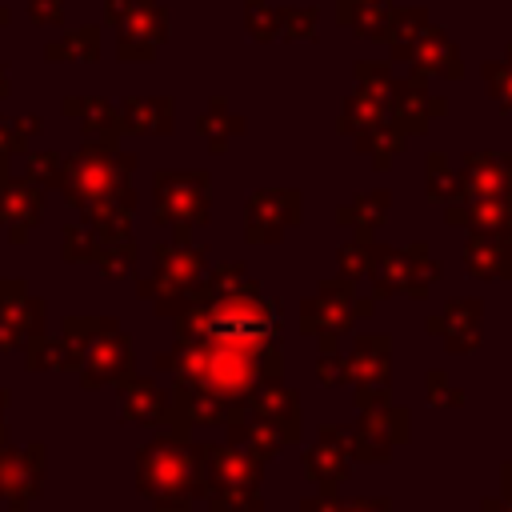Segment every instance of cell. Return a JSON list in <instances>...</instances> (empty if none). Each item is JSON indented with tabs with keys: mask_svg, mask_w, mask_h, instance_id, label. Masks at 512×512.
I'll list each match as a JSON object with an SVG mask.
<instances>
[{
	"mask_svg": "<svg viewBox=\"0 0 512 512\" xmlns=\"http://www.w3.org/2000/svg\"><path fill=\"white\" fill-rule=\"evenodd\" d=\"M132 168V152H120L116 144H84L72 156H64L60 192L100 232H128V220L136 212V192L128 184Z\"/></svg>",
	"mask_w": 512,
	"mask_h": 512,
	"instance_id": "6da1fadb",
	"label": "cell"
},
{
	"mask_svg": "<svg viewBox=\"0 0 512 512\" xmlns=\"http://www.w3.org/2000/svg\"><path fill=\"white\" fill-rule=\"evenodd\" d=\"M336 512H392V500L388 496H376V500H352V504H336Z\"/></svg>",
	"mask_w": 512,
	"mask_h": 512,
	"instance_id": "681fc988",
	"label": "cell"
},
{
	"mask_svg": "<svg viewBox=\"0 0 512 512\" xmlns=\"http://www.w3.org/2000/svg\"><path fill=\"white\" fill-rule=\"evenodd\" d=\"M40 132V120L36 116H24V120H0V156L8 152H24L28 136Z\"/></svg>",
	"mask_w": 512,
	"mask_h": 512,
	"instance_id": "60d3db41",
	"label": "cell"
},
{
	"mask_svg": "<svg viewBox=\"0 0 512 512\" xmlns=\"http://www.w3.org/2000/svg\"><path fill=\"white\" fill-rule=\"evenodd\" d=\"M336 504H340L336 488H320L316 496H308V500L300 504V512H336Z\"/></svg>",
	"mask_w": 512,
	"mask_h": 512,
	"instance_id": "c3c4849f",
	"label": "cell"
},
{
	"mask_svg": "<svg viewBox=\"0 0 512 512\" xmlns=\"http://www.w3.org/2000/svg\"><path fill=\"white\" fill-rule=\"evenodd\" d=\"M8 408V388H0V412Z\"/></svg>",
	"mask_w": 512,
	"mask_h": 512,
	"instance_id": "9f6ffc18",
	"label": "cell"
},
{
	"mask_svg": "<svg viewBox=\"0 0 512 512\" xmlns=\"http://www.w3.org/2000/svg\"><path fill=\"white\" fill-rule=\"evenodd\" d=\"M508 280H512V268H508Z\"/></svg>",
	"mask_w": 512,
	"mask_h": 512,
	"instance_id": "680465c9",
	"label": "cell"
},
{
	"mask_svg": "<svg viewBox=\"0 0 512 512\" xmlns=\"http://www.w3.org/2000/svg\"><path fill=\"white\" fill-rule=\"evenodd\" d=\"M336 128H340L344 136H352L356 152H364L376 172H384V168L404 152V140H408V136L396 128L392 108L376 104V100L364 96V92H348V96H344Z\"/></svg>",
	"mask_w": 512,
	"mask_h": 512,
	"instance_id": "8992f818",
	"label": "cell"
},
{
	"mask_svg": "<svg viewBox=\"0 0 512 512\" xmlns=\"http://www.w3.org/2000/svg\"><path fill=\"white\" fill-rule=\"evenodd\" d=\"M460 176H464V196H508L512 192V148L464 152Z\"/></svg>",
	"mask_w": 512,
	"mask_h": 512,
	"instance_id": "44dd1931",
	"label": "cell"
},
{
	"mask_svg": "<svg viewBox=\"0 0 512 512\" xmlns=\"http://www.w3.org/2000/svg\"><path fill=\"white\" fill-rule=\"evenodd\" d=\"M12 84H8V64H0V96H8Z\"/></svg>",
	"mask_w": 512,
	"mask_h": 512,
	"instance_id": "f5cc1de1",
	"label": "cell"
},
{
	"mask_svg": "<svg viewBox=\"0 0 512 512\" xmlns=\"http://www.w3.org/2000/svg\"><path fill=\"white\" fill-rule=\"evenodd\" d=\"M444 112H448V100L428 88V72L412 68L408 76L396 80V92H392V120H396V128H400L404 136H424L428 124H432L436 116H444Z\"/></svg>",
	"mask_w": 512,
	"mask_h": 512,
	"instance_id": "4fadbf2b",
	"label": "cell"
},
{
	"mask_svg": "<svg viewBox=\"0 0 512 512\" xmlns=\"http://www.w3.org/2000/svg\"><path fill=\"white\" fill-rule=\"evenodd\" d=\"M424 388H428V404H436V408H460V404L468 400L460 388L448 384V376H444L440 368H432V372L424 376Z\"/></svg>",
	"mask_w": 512,
	"mask_h": 512,
	"instance_id": "7bdbcfd3",
	"label": "cell"
},
{
	"mask_svg": "<svg viewBox=\"0 0 512 512\" xmlns=\"http://www.w3.org/2000/svg\"><path fill=\"white\" fill-rule=\"evenodd\" d=\"M356 452H352V428L348 424H324L316 444L304 452V476L320 488H340L352 476Z\"/></svg>",
	"mask_w": 512,
	"mask_h": 512,
	"instance_id": "7c38bea8",
	"label": "cell"
},
{
	"mask_svg": "<svg viewBox=\"0 0 512 512\" xmlns=\"http://www.w3.org/2000/svg\"><path fill=\"white\" fill-rule=\"evenodd\" d=\"M200 464H204V484L260 488V476H264V460L236 444H200Z\"/></svg>",
	"mask_w": 512,
	"mask_h": 512,
	"instance_id": "ffe728a7",
	"label": "cell"
},
{
	"mask_svg": "<svg viewBox=\"0 0 512 512\" xmlns=\"http://www.w3.org/2000/svg\"><path fill=\"white\" fill-rule=\"evenodd\" d=\"M80 368H84V372H80V384H84V388H100V384H108V380L132 376V344H128V336H124L116 324L100 328V332L88 340Z\"/></svg>",
	"mask_w": 512,
	"mask_h": 512,
	"instance_id": "5bb4252c",
	"label": "cell"
},
{
	"mask_svg": "<svg viewBox=\"0 0 512 512\" xmlns=\"http://www.w3.org/2000/svg\"><path fill=\"white\" fill-rule=\"evenodd\" d=\"M244 408H248V412H256L264 424H272V428L280 432V440H284V444H296V440L304 436L300 396H296L292 388H284L280 380H272V384L256 388V392L244 400Z\"/></svg>",
	"mask_w": 512,
	"mask_h": 512,
	"instance_id": "d6986e66",
	"label": "cell"
},
{
	"mask_svg": "<svg viewBox=\"0 0 512 512\" xmlns=\"http://www.w3.org/2000/svg\"><path fill=\"white\" fill-rule=\"evenodd\" d=\"M248 36L260 44L284 40V8H268V0H248Z\"/></svg>",
	"mask_w": 512,
	"mask_h": 512,
	"instance_id": "f35d334b",
	"label": "cell"
},
{
	"mask_svg": "<svg viewBox=\"0 0 512 512\" xmlns=\"http://www.w3.org/2000/svg\"><path fill=\"white\" fill-rule=\"evenodd\" d=\"M60 108H64V116H76L84 124V140L88 144H120L124 124H120V108L112 100H100V96H68Z\"/></svg>",
	"mask_w": 512,
	"mask_h": 512,
	"instance_id": "cb8c5ba5",
	"label": "cell"
},
{
	"mask_svg": "<svg viewBox=\"0 0 512 512\" xmlns=\"http://www.w3.org/2000/svg\"><path fill=\"white\" fill-rule=\"evenodd\" d=\"M136 484L156 512H192V500H200L208 488L200 444H192L184 432L160 428V436L136 456Z\"/></svg>",
	"mask_w": 512,
	"mask_h": 512,
	"instance_id": "7a4b0ae2",
	"label": "cell"
},
{
	"mask_svg": "<svg viewBox=\"0 0 512 512\" xmlns=\"http://www.w3.org/2000/svg\"><path fill=\"white\" fill-rule=\"evenodd\" d=\"M304 216V196L296 188H260L244 208V236L252 244H276Z\"/></svg>",
	"mask_w": 512,
	"mask_h": 512,
	"instance_id": "9c48e42d",
	"label": "cell"
},
{
	"mask_svg": "<svg viewBox=\"0 0 512 512\" xmlns=\"http://www.w3.org/2000/svg\"><path fill=\"white\" fill-rule=\"evenodd\" d=\"M480 76H484L488 96L500 104V112H512V40L504 44V56L480 64Z\"/></svg>",
	"mask_w": 512,
	"mask_h": 512,
	"instance_id": "8d00e7d4",
	"label": "cell"
},
{
	"mask_svg": "<svg viewBox=\"0 0 512 512\" xmlns=\"http://www.w3.org/2000/svg\"><path fill=\"white\" fill-rule=\"evenodd\" d=\"M368 280H372V300L384 296H412L424 300L432 292V284H440V260L428 252V244H408V248H388L372 240V264H368Z\"/></svg>",
	"mask_w": 512,
	"mask_h": 512,
	"instance_id": "277c9868",
	"label": "cell"
},
{
	"mask_svg": "<svg viewBox=\"0 0 512 512\" xmlns=\"http://www.w3.org/2000/svg\"><path fill=\"white\" fill-rule=\"evenodd\" d=\"M316 376H320V384H328V388L348 384V360H344L336 348H320V356H316Z\"/></svg>",
	"mask_w": 512,
	"mask_h": 512,
	"instance_id": "ee69618b",
	"label": "cell"
},
{
	"mask_svg": "<svg viewBox=\"0 0 512 512\" xmlns=\"http://www.w3.org/2000/svg\"><path fill=\"white\" fill-rule=\"evenodd\" d=\"M48 60H96L100 56V28H76V32H64L60 40H52L44 48Z\"/></svg>",
	"mask_w": 512,
	"mask_h": 512,
	"instance_id": "e575fe53",
	"label": "cell"
},
{
	"mask_svg": "<svg viewBox=\"0 0 512 512\" xmlns=\"http://www.w3.org/2000/svg\"><path fill=\"white\" fill-rule=\"evenodd\" d=\"M116 396H120V416L132 420V424H148V428H160L168 424L172 416V400L160 392L156 380H144V376H124L116 380Z\"/></svg>",
	"mask_w": 512,
	"mask_h": 512,
	"instance_id": "7402d4cb",
	"label": "cell"
},
{
	"mask_svg": "<svg viewBox=\"0 0 512 512\" xmlns=\"http://www.w3.org/2000/svg\"><path fill=\"white\" fill-rule=\"evenodd\" d=\"M392 404V388L388 384H356V408L372 412V408H388Z\"/></svg>",
	"mask_w": 512,
	"mask_h": 512,
	"instance_id": "bcb514c9",
	"label": "cell"
},
{
	"mask_svg": "<svg viewBox=\"0 0 512 512\" xmlns=\"http://www.w3.org/2000/svg\"><path fill=\"white\" fill-rule=\"evenodd\" d=\"M316 8H284V36L288 40H312L316 36Z\"/></svg>",
	"mask_w": 512,
	"mask_h": 512,
	"instance_id": "f6af8a7d",
	"label": "cell"
},
{
	"mask_svg": "<svg viewBox=\"0 0 512 512\" xmlns=\"http://www.w3.org/2000/svg\"><path fill=\"white\" fill-rule=\"evenodd\" d=\"M136 256H140V248H136L132 232H104L100 252H96L92 264L100 268V276L120 280V276H132L136 272Z\"/></svg>",
	"mask_w": 512,
	"mask_h": 512,
	"instance_id": "1f68e13d",
	"label": "cell"
},
{
	"mask_svg": "<svg viewBox=\"0 0 512 512\" xmlns=\"http://www.w3.org/2000/svg\"><path fill=\"white\" fill-rule=\"evenodd\" d=\"M444 220L452 228H468V232H500L512 224V192L508 196H464L444 204Z\"/></svg>",
	"mask_w": 512,
	"mask_h": 512,
	"instance_id": "603a6c76",
	"label": "cell"
},
{
	"mask_svg": "<svg viewBox=\"0 0 512 512\" xmlns=\"http://www.w3.org/2000/svg\"><path fill=\"white\" fill-rule=\"evenodd\" d=\"M196 128H200V136L208 140L212 152H224V148H228V136H240V132H244V120H240L236 112H228V104L216 96L212 108L196 120Z\"/></svg>",
	"mask_w": 512,
	"mask_h": 512,
	"instance_id": "d6a6232c",
	"label": "cell"
},
{
	"mask_svg": "<svg viewBox=\"0 0 512 512\" xmlns=\"http://www.w3.org/2000/svg\"><path fill=\"white\" fill-rule=\"evenodd\" d=\"M120 108V124L124 132H172L176 116H172V96H128L116 104Z\"/></svg>",
	"mask_w": 512,
	"mask_h": 512,
	"instance_id": "4316f807",
	"label": "cell"
},
{
	"mask_svg": "<svg viewBox=\"0 0 512 512\" xmlns=\"http://www.w3.org/2000/svg\"><path fill=\"white\" fill-rule=\"evenodd\" d=\"M152 256H156V272L140 280V296L152 300L156 312L176 316L188 304V292L208 272V248L204 244H192L188 236H176V240L156 244Z\"/></svg>",
	"mask_w": 512,
	"mask_h": 512,
	"instance_id": "3957f363",
	"label": "cell"
},
{
	"mask_svg": "<svg viewBox=\"0 0 512 512\" xmlns=\"http://www.w3.org/2000/svg\"><path fill=\"white\" fill-rule=\"evenodd\" d=\"M480 324H484V300H476V296H452L440 312H432V316L424 320V328H428L432 336H440L452 356H472V352H480V344H484Z\"/></svg>",
	"mask_w": 512,
	"mask_h": 512,
	"instance_id": "8fae6325",
	"label": "cell"
},
{
	"mask_svg": "<svg viewBox=\"0 0 512 512\" xmlns=\"http://www.w3.org/2000/svg\"><path fill=\"white\" fill-rule=\"evenodd\" d=\"M28 16L36 24H52L64 16V0H28Z\"/></svg>",
	"mask_w": 512,
	"mask_h": 512,
	"instance_id": "7dc6e473",
	"label": "cell"
},
{
	"mask_svg": "<svg viewBox=\"0 0 512 512\" xmlns=\"http://www.w3.org/2000/svg\"><path fill=\"white\" fill-rule=\"evenodd\" d=\"M392 8H396L392 0H336L340 24L352 28L356 36H364V40H384L388 36Z\"/></svg>",
	"mask_w": 512,
	"mask_h": 512,
	"instance_id": "f546056e",
	"label": "cell"
},
{
	"mask_svg": "<svg viewBox=\"0 0 512 512\" xmlns=\"http://www.w3.org/2000/svg\"><path fill=\"white\" fill-rule=\"evenodd\" d=\"M356 92L372 96L376 104L392 108V92H396V72L388 60H356Z\"/></svg>",
	"mask_w": 512,
	"mask_h": 512,
	"instance_id": "836d02e7",
	"label": "cell"
},
{
	"mask_svg": "<svg viewBox=\"0 0 512 512\" xmlns=\"http://www.w3.org/2000/svg\"><path fill=\"white\" fill-rule=\"evenodd\" d=\"M500 232H468V240H464V268L476 280H508L512 248L504 244Z\"/></svg>",
	"mask_w": 512,
	"mask_h": 512,
	"instance_id": "484cf974",
	"label": "cell"
},
{
	"mask_svg": "<svg viewBox=\"0 0 512 512\" xmlns=\"http://www.w3.org/2000/svg\"><path fill=\"white\" fill-rule=\"evenodd\" d=\"M500 492H504V496H512V460H504V464H500Z\"/></svg>",
	"mask_w": 512,
	"mask_h": 512,
	"instance_id": "816d5d0a",
	"label": "cell"
},
{
	"mask_svg": "<svg viewBox=\"0 0 512 512\" xmlns=\"http://www.w3.org/2000/svg\"><path fill=\"white\" fill-rule=\"evenodd\" d=\"M104 16L120 28V60H152L168 36V12L156 0H104Z\"/></svg>",
	"mask_w": 512,
	"mask_h": 512,
	"instance_id": "ba28073f",
	"label": "cell"
},
{
	"mask_svg": "<svg viewBox=\"0 0 512 512\" xmlns=\"http://www.w3.org/2000/svg\"><path fill=\"white\" fill-rule=\"evenodd\" d=\"M392 60H404L428 76H448V80H460L464 76V60H460V48L448 40V32L440 24H428L408 48L392 52Z\"/></svg>",
	"mask_w": 512,
	"mask_h": 512,
	"instance_id": "e0dca14e",
	"label": "cell"
},
{
	"mask_svg": "<svg viewBox=\"0 0 512 512\" xmlns=\"http://www.w3.org/2000/svg\"><path fill=\"white\" fill-rule=\"evenodd\" d=\"M4 440H8V428H4V412H0V448H4Z\"/></svg>",
	"mask_w": 512,
	"mask_h": 512,
	"instance_id": "db71d44e",
	"label": "cell"
},
{
	"mask_svg": "<svg viewBox=\"0 0 512 512\" xmlns=\"http://www.w3.org/2000/svg\"><path fill=\"white\" fill-rule=\"evenodd\" d=\"M44 484V444L28 448H0V496L8 500V512H24L28 500Z\"/></svg>",
	"mask_w": 512,
	"mask_h": 512,
	"instance_id": "9a60e30c",
	"label": "cell"
},
{
	"mask_svg": "<svg viewBox=\"0 0 512 512\" xmlns=\"http://www.w3.org/2000/svg\"><path fill=\"white\" fill-rule=\"evenodd\" d=\"M208 512H260V488H244V484H208Z\"/></svg>",
	"mask_w": 512,
	"mask_h": 512,
	"instance_id": "d590c367",
	"label": "cell"
},
{
	"mask_svg": "<svg viewBox=\"0 0 512 512\" xmlns=\"http://www.w3.org/2000/svg\"><path fill=\"white\" fill-rule=\"evenodd\" d=\"M60 172H64V156L60 152H36V156H28V180L32 184L60 188Z\"/></svg>",
	"mask_w": 512,
	"mask_h": 512,
	"instance_id": "b9f144b4",
	"label": "cell"
},
{
	"mask_svg": "<svg viewBox=\"0 0 512 512\" xmlns=\"http://www.w3.org/2000/svg\"><path fill=\"white\" fill-rule=\"evenodd\" d=\"M388 208H392V192H388V188H368V192L352 196V200L336 212V220H340V224H348L356 236L372 240V236H376V228H384Z\"/></svg>",
	"mask_w": 512,
	"mask_h": 512,
	"instance_id": "83f0119b",
	"label": "cell"
},
{
	"mask_svg": "<svg viewBox=\"0 0 512 512\" xmlns=\"http://www.w3.org/2000/svg\"><path fill=\"white\" fill-rule=\"evenodd\" d=\"M480 512H512V496H484V504H480Z\"/></svg>",
	"mask_w": 512,
	"mask_h": 512,
	"instance_id": "f907efd6",
	"label": "cell"
},
{
	"mask_svg": "<svg viewBox=\"0 0 512 512\" xmlns=\"http://www.w3.org/2000/svg\"><path fill=\"white\" fill-rule=\"evenodd\" d=\"M352 284L356 280H348V276L320 280L316 296H308L300 304V328L308 336H316L320 348H336V336L352 332L356 320H368L376 312V300L372 296H356Z\"/></svg>",
	"mask_w": 512,
	"mask_h": 512,
	"instance_id": "5b68a950",
	"label": "cell"
},
{
	"mask_svg": "<svg viewBox=\"0 0 512 512\" xmlns=\"http://www.w3.org/2000/svg\"><path fill=\"white\" fill-rule=\"evenodd\" d=\"M44 324V300H32L24 280H0V352H12L28 344V336H40Z\"/></svg>",
	"mask_w": 512,
	"mask_h": 512,
	"instance_id": "2e32d148",
	"label": "cell"
},
{
	"mask_svg": "<svg viewBox=\"0 0 512 512\" xmlns=\"http://www.w3.org/2000/svg\"><path fill=\"white\" fill-rule=\"evenodd\" d=\"M336 264H340V276H348V280L368 276V264H372V240H364V236L344 240L340 252H336Z\"/></svg>",
	"mask_w": 512,
	"mask_h": 512,
	"instance_id": "ab89813d",
	"label": "cell"
},
{
	"mask_svg": "<svg viewBox=\"0 0 512 512\" xmlns=\"http://www.w3.org/2000/svg\"><path fill=\"white\" fill-rule=\"evenodd\" d=\"M0 24H8V8L4 4H0Z\"/></svg>",
	"mask_w": 512,
	"mask_h": 512,
	"instance_id": "6f0895ef",
	"label": "cell"
},
{
	"mask_svg": "<svg viewBox=\"0 0 512 512\" xmlns=\"http://www.w3.org/2000/svg\"><path fill=\"white\" fill-rule=\"evenodd\" d=\"M100 240H104V232H100L92 220H84V224H72V228L64 232L60 252H64V260H72V264H92L96 252H100Z\"/></svg>",
	"mask_w": 512,
	"mask_h": 512,
	"instance_id": "74e56055",
	"label": "cell"
},
{
	"mask_svg": "<svg viewBox=\"0 0 512 512\" xmlns=\"http://www.w3.org/2000/svg\"><path fill=\"white\" fill-rule=\"evenodd\" d=\"M424 192L428 200L436 204H452V200H464V176L460 168L448 160V152H428L424 156Z\"/></svg>",
	"mask_w": 512,
	"mask_h": 512,
	"instance_id": "4dcf8cb0",
	"label": "cell"
},
{
	"mask_svg": "<svg viewBox=\"0 0 512 512\" xmlns=\"http://www.w3.org/2000/svg\"><path fill=\"white\" fill-rule=\"evenodd\" d=\"M412 428V412L404 404H388V408H372L360 412V420L352 424V452L364 464H380L392 456V448L408 444Z\"/></svg>",
	"mask_w": 512,
	"mask_h": 512,
	"instance_id": "30bf717a",
	"label": "cell"
},
{
	"mask_svg": "<svg viewBox=\"0 0 512 512\" xmlns=\"http://www.w3.org/2000/svg\"><path fill=\"white\" fill-rule=\"evenodd\" d=\"M500 236H504V244H508V248H512V224H508V228H504V232H500Z\"/></svg>",
	"mask_w": 512,
	"mask_h": 512,
	"instance_id": "11a10c76",
	"label": "cell"
},
{
	"mask_svg": "<svg viewBox=\"0 0 512 512\" xmlns=\"http://www.w3.org/2000/svg\"><path fill=\"white\" fill-rule=\"evenodd\" d=\"M156 220L188 236L192 224H208V172H156Z\"/></svg>",
	"mask_w": 512,
	"mask_h": 512,
	"instance_id": "52a82bcc",
	"label": "cell"
},
{
	"mask_svg": "<svg viewBox=\"0 0 512 512\" xmlns=\"http://www.w3.org/2000/svg\"><path fill=\"white\" fill-rule=\"evenodd\" d=\"M348 360V384H388L392 368V336L388 332H368L356 336Z\"/></svg>",
	"mask_w": 512,
	"mask_h": 512,
	"instance_id": "d4e9b609",
	"label": "cell"
},
{
	"mask_svg": "<svg viewBox=\"0 0 512 512\" xmlns=\"http://www.w3.org/2000/svg\"><path fill=\"white\" fill-rule=\"evenodd\" d=\"M44 216V192L32 180H0V228L8 232L12 244H24V236L40 224Z\"/></svg>",
	"mask_w": 512,
	"mask_h": 512,
	"instance_id": "ac0fdd59",
	"label": "cell"
},
{
	"mask_svg": "<svg viewBox=\"0 0 512 512\" xmlns=\"http://www.w3.org/2000/svg\"><path fill=\"white\" fill-rule=\"evenodd\" d=\"M28 368H36V372H64V368H80V360H84V344L76 340V336H28Z\"/></svg>",
	"mask_w": 512,
	"mask_h": 512,
	"instance_id": "f1b7e54d",
	"label": "cell"
}]
</instances>
